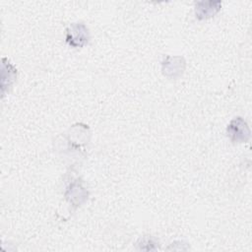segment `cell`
Returning <instances> with one entry per match:
<instances>
[{
  "label": "cell",
  "instance_id": "1",
  "mask_svg": "<svg viewBox=\"0 0 252 252\" xmlns=\"http://www.w3.org/2000/svg\"><path fill=\"white\" fill-rule=\"evenodd\" d=\"M66 43L73 47L79 48L88 44L90 40V32L88 28L83 23L71 24L66 30Z\"/></svg>",
  "mask_w": 252,
  "mask_h": 252
},
{
  "label": "cell",
  "instance_id": "2",
  "mask_svg": "<svg viewBox=\"0 0 252 252\" xmlns=\"http://www.w3.org/2000/svg\"><path fill=\"white\" fill-rule=\"evenodd\" d=\"M226 135L233 143H246L250 139V129L241 117H235L226 128Z\"/></svg>",
  "mask_w": 252,
  "mask_h": 252
},
{
  "label": "cell",
  "instance_id": "3",
  "mask_svg": "<svg viewBox=\"0 0 252 252\" xmlns=\"http://www.w3.org/2000/svg\"><path fill=\"white\" fill-rule=\"evenodd\" d=\"M185 67V62L181 57H169L167 56L162 62V73L171 78L172 70L174 73V78L182 75Z\"/></svg>",
  "mask_w": 252,
  "mask_h": 252
},
{
  "label": "cell",
  "instance_id": "4",
  "mask_svg": "<svg viewBox=\"0 0 252 252\" xmlns=\"http://www.w3.org/2000/svg\"><path fill=\"white\" fill-rule=\"evenodd\" d=\"M220 2H198L195 8V15L198 20H206L214 17L220 9Z\"/></svg>",
  "mask_w": 252,
  "mask_h": 252
}]
</instances>
